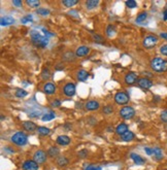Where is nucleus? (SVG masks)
Returning a JSON list of instances; mask_svg holds the SVG:
<instances>
[{"label": "nucleus", "mask_w": 167, "mask_h": 170, "mask_svg": "<svg viewBox=\"0 0 167 170\" xmlns=\"http://www.w3.org/2000/svg\"><path fill=\"white\" fill-rule=\"evenodd\" d=\"M151 68L156 72H165L167 71V61L156 57L151 61Z\"/></svg>", "instance_id": "obj_1"}, {"label": "nucleus", "mask_w": 167, "mask_h": 170, "mask_svg": "<svg viewBox=\"0 0 167 170\" xmlns=\"http://www.w3.org/2000/svg\"><path fill=\"white\" fill-rule=\"evenodd\" d=\"M10 140H12L13 143H15V144H17V145H19V146H24V145H26V144L28 143L27 135L25 134V133H23V132H17V133H15V134L12 136Z\"/></svg>", "instance_id": "obj_2"}, {"label": "nucleus", "mask_w": 167, "mask_h": 170, "mask_svg": "<svg viewBox=\"0 0 167 170\" xmlns=\"http://www.w3.org/2000/svg\"><path fill=\"white\" fill-rule=\"evenodd\" d=\"M120 115L124 120H131L135 115V110L131 106H124L120 110Z\"/></svg>", "instance_id": "obj_3"}, {"label": "nucleus", "mask_w": 167, "mask_h": 170, "mask_svg": "<svg viewBox=\"0 0 167 170\" xmlns=\"http://www.w3.org/2000/svg\"><path fill=\"white\" fill-rule=\"evenodd\" d=\"M158 41H159V39H158L157 36L149 35L143 39L142 44H143V47H146V49H152V47H154L157 45Z\"/></svg>", "instance_id": "obj_4"}, {"label": "nucleus", "mask_w": 167, "mask_h": 170, "mask_svg": "<svg viewBox=\"0 0 167 170\" xmlns=\"http://www.w3.org/2000/svg\"><path fill=\"white\" fill-rule=\"evenodd\" d=\"M47 154L46 152L41 151V149H38V151H36L34 153V155H33V160H34L38 165H40V164H44L47 161Z\"/></svg>", "instance_id": "obj_5"}, {"label": "nucleus", "mask_w": 167, "mask_h": 170, "mask_svg": "<svg viewBox=\"0 0 167 170\" xmlns=\"http://www.w3.org/2000/svg\"><path fill=\"white\" fill-rule=\"evenodd\" d=\"M115 101L117 104L123 105V104H126L129 102V96L124 92H119L115 95Z\"/></svg>", "instance_id": "obj_6"}, {"label": "nucleus", "mask_w": 167, "mask_h": 170, "mask_svg": "<svg viewBox=\"0 0 167 170\" xmlns=\"http://www.w3.org/2000/svg\"><path fill=\"white\" fill-rule=\"evenodd\" d=\"M75 91L76 89H75L74 84H71V83L66 84L63 88V93L65 96H67V97H72V96H74Z\"/></svg>", "instance_id": "obj_7"}, {"label": "nucleus", "mask_w": 167, "mask_h": 170, "mask_svg": "<svg viewBox=\"0 0 167 170\" xmlns=\"http://www.w3.org/2000/svg\"><path fill=\"white\" fill-rule=\"evenodd\" d=\"M38 167L39 165L34 160H27L22 165L23 170H38Z\"/></svg>", "instance_id": "obj_8"}, {"label": "nucleus", "mask_w": 167, "mask_h": 170, "mask_svg": "<svg viewBox=\"0 0 167 170\" xmlns=\"http://www.w3.org/2000/svg\"><path fill=\"white\" fill-rule=\"evenodd\" d=\"M137 84H138V86H139L140 88H142V89H150V88L153 87L152 81L151 79H149V78H146V77L138 78Z\"/></svg>", "instance_id": "obj_9"}, {"label": "nucleus", "mask_w": 167, "mask_h": 170, "mask_svg": "<svg viewBox=\"0 0 167 170\" xmlns=\"http://www.w3.org/2000/svg\"><path fill=\"white\" fill-rule=\"evenodd\" d=\"M33 44H35L36 47H46L47 43H49V38L46 37V36H42V37L35 39V40H32Z\"/></svg>", "instance_id": "obj_10"}, {"label": "nucleus", "mask_w": 167, "mask_h": 170, "mask_svg": "<svg viewBox=\"0 0 167 170\" xmlns=\"http://www.w3.org/2000/svg\"><path fill=\"white\" fill-rule=\"evenodd\" d=\"M90 53V47H86V45H82L78 47L75 51V56L76 57H85Z\"/></svg>", "instance_id": "obj_11"}, {"label": "nucleus", "mask_w": 167, "mask_h": 170, "mask_svg": "<svg viewBox=\"0 0 167 170\" xmlns=\"http://www.w3.org/2000/svg\"><path fill=\"white\" fill-rule=\"evenodd\" d=\"M70 137H68L67 135H60L57 137V139H56V142H57L59 145H68L70 143Z\"/></svg>", "instance_id": "obj_12"}, {"label": "nucleus", "mask_w": 167, "mask_h": 170, "mask_svg": "<svg viewBox=\"0 0 167 170\" xmlns=\"http://www.w3.org/2000/svg\"><path fill=\"white\" fill-rule=\"evenodd\" d=\"M137 81V74L134 72H128L125 76V83L127 85H133Z\"/></svg>", "instance_id": "obj_13"}, {"label": "nucleus", "mask_w": 167, "mask_h": 170, "mask_svg": "<svg viewBox=\"0 0 167 170\" xmlns=\"http://www.w3.org/2000/svg\"><path fill=\"white\" fill-rule=\"evenodd\" d=\"M85 107H86V109L89 110V111H94V110L99 109V103L95 100L88 101L87 103L85 104Z\"/></svg>", "instance_id": "obj_14"}, {"label": "nucleus", "mask_w": 167, "mask_h": 170, "mask_svg": "<svg viewBox=\"0 0 167 170\" xmlns=\"http://www.w3.org/2000/svg\"><path fill=\"white\" fill-rule=\"evenodd\" d=\"M23 127H24V129L26 130V131H29V132H33V131H35V130H37L36 124H34L33 122H31V121L23 122Z\"/></svg>", "instance_id": "obj_15"}, {"label": "nucleus", "mask_w": 167, "mask_h": 170, "mask_svg": "<svg viewBox=\"0 0 167 170\" xmlns=\"http://www.w3.org/2000/svg\"><path fill=\"white\" fill-rule=\"evenodd\" d=\"M130 158L132 159V161L134 162L135 165H142V164L146 163V160H144L142 157H140V156L137 154H134V153H132V154L130 155Z\"/></svg>", "instance_id": "obj_16"}, {"label": "nucleus", "mask_w": 167, "mask_h": 170, "mask_svg": "<svg viewBox=\"0 0 167 170\" xmlns=\"http://www.w3.org/2000/svg\"><path fill=\"white\" fill-rule=\"evenodd\" d=\"M44 92L46 93L47 95H52L56 92V87L55 85L52 83H47L44 86Z\"/></svg>", "instance_id": "obj_17"}, {"label": "nucleus", "mask_w": 167, "mask_h": 170, "mask_svg": "<svg viewBox=\"0 0 167 170\" xmlns=\"http://www.w3.org/2000/svg\"><path fill=\"white\" fill-rule=\"evenodd\" d=\"M127 131H128V126L124 123H121L120 125H118L117 128H116V133H117L118 135H121V136L125 134Z\"/></svg>", "instance_id": "obj_18"}, {"label": "nucleus", "mask_w": 167, "mask_h": 170, "mask_svg": "<svg viewBox=\"0 0 167 170\" xmlns=\"http://www.w3.org/2000/svg\"><path fill=\"white\" fill-rule=\"evenodd\" d=\"M13 23H15V20L12 17H3V18H1L0 20V24H1V26H9V25H13Z\"/></svg>", "instance_id": "obj_19"}, {"label": "nucleus", "mask_w": 167, "mask_h": 170, "mask_svg": "<svg viewBox=\"0 0 167 170\" xmlns=\"http://www.w3.org/2000/svg\"><path fill=\"white\" fill-rule=\"evenodd\" d=\"M153 155H154L155 159L157 161H160L163 159V152H162V149H160V147H154L153 149Z\"/></svg>", "instance_id": "obj_20"}, {"label": "nucleus", "mask_w": 167, "mask_h": 170, "mask_svg": "<svg viewBox=\"0 0 167 170\" xmlns=\"http://www.w3.org/2000/svg\"><path fill=\"white\" fill-rule=\"evenodd\" d=\"M47 156H50L51 158H54V157H57V156L60 154V151H59L58 147L56 146H51L49 149H47Z\"/></svg>", "instance_id": "obj_21"}, {"label": "nucleus", "mask_w": 167, "mask_h": 170, "mask_svg": "<svg viewBox=\"0 0 167 170\" xmlns=\"http://www.w3.org/2000/svg\"><path fill=\"white\" fill-rule=\"evenodd\" d=\"M78 79L80 81H86L88 77H89V73H88L86 70H80L78 71Z\"/></svg>", "instance_id": "obj_22"}, {"label": "nucleus", "mask_w": 167, "mask_h": 170, "mask_svg": "<svg viewBox=\"0 0 167 170\" xmlns=\"http://www.w3.org/2000/svg\"><path fill=\"white\" fill-rule=\"evenodd\" d=\"M121 137H122V139H123L124 141H127V142H129V141H132L133 139H134L135 135H134V133L131 132V131H127L125 134L122 135Z\"/></svg>", "instance_id": "obj_23"}, {"label": "nucleus", "mask_w": 167, "mask_h": 170, "mask_svg": "<svg viewBox=\"0 0 167 170\" xmlns=\"http://www.w3.org/2000/svg\"><path fill=\"white\" fill-rule=\"evenodd\" d=\"M99 4V0H88L86 1V7L88 9H94Z\"/></svg>", "instance_id": "obj_24"}, {"label": "nucleus", "mask_w": 167, "mask_h": 170, "mask_svg": "<svg viewBox=\"0 0 167 170\" xmlns=\"http://www.w3.org/2000/svg\"><path fill=\"white\" fill-rule=\"evenodd\" d=\"M55 118H56V115H55V112H53V111H50V112H47V113H44V115H42L41 120L44 121V122H49V121H52L53 119H55Z\"/></svg>", "instance_id": "obj_25"}, {"label": "nucleus", "mask_w": 167, "mask_h": 170, "mask_svg": "<svg viewBox=\"0 0 167 170\" xmlns=\"http://www.w3.org/2000/svg\"><path fill=\"white\" fill-rule=\"evenodd\" d=\"M63 60L67 62H71L75 60V55L72 52H67L63 55Z\"/></svg>", "instance_id": "obj_26"}, {"label": "nucleus", "mask_w": 167, "mask_h": 170, "mask_svg": "<svg viewBox=\"0 0 167 170\" xmlns=\"http://www.w3.org/2000/svg\"><path fill=\"white\" fill-rule=\"evenodd\" d=\"M68 163H69V161L66 157H58V159H57V164L60 167L67 166L68 165Z\"/></svg>", "instance_id": "obj_27"}, {"label": "nucleus", "mask_w": 167, "mask_h": 170, "mask_svg": "<svg viewBox=\"0 0 167 170\" xmlns=\"http://www.w3.org/2000/svg\"><path fill=\"white\" fill-rule=\"evenodd\" d=\"M37 132L39 135L41 136H47L49 135L51 133V130L49 128H47V127H38L37 128Z\"/></svg>", "instance_id": "obj_28"}, {"label": "nucleus", "mask_w": 167, "mask_h": 170, "mask_svg": "<svg viewBox=\"0 0 167 170\" xmlns=\"http://www.w3.org/2000/svg\"><path fill=\"white\" fill-rule=\"evenodd\" d=\"M78 3V0H63V1H62V4L65 5L66 7H72Z\"/></svg>", "instance_id": "obj_29"}, {"label": "nucleus", "mask_w": 167, "mask_h": 170, "mask_svg": "<svg viewBox=\"0 0 167 170\" xmlns=\"http://www.w3.org/2000/svg\"><path fill=\"white\" fill-rule=\"evenodd\" d=\"M26 4L32 8H37L40 5V1H38V0H27Z\"/></svg>", "instance_id": "obj_30"}, {"label": "nucleus", "mask_w": 167, "mask_h": 170, "mask_svg": "<svg viewBox=\"0 0 167 170\" xmlns=\"http://www.w3.org/2000/svg\"><path fill=\"white\" fill-rule=\"evenodd\" d=\"M116 33V28L114 25H108L106 28V35L108 36V37H112V35Z\"/></svg>", "instance_id": "obj_31"}, {"label": "nucleus", "mask_w": 167, "mask_h": 170, "mask_svg": "<svg viewBox=\"0 0 167 170\" xmlns=\"http://www.w3.org/2000/svg\"><path fill=\"white\" fill-rule=\"evenodd\" d=\"M146 17H148V13H146V11H143V13H140L139 15L137 16V18H136V23H142L143 21H146Z\"/></svg>", "instance_id": "obj_32"}, {"label": "nucleus", "mask_w": 167, "mask_h": 170, "mask_svg": "<svg viewBox=\"0 0 167 170\" xmlns=\"http://www.w3.org/2000/svg\"><path fill=\"white\" fill-rule=\"evenodd\" d=\"M27 95H28V93L25 90L18 89L16 91V97H18V98H24V97H26Z\"/></svg>", "instance_id": "obj_33"}, {"label": "nucleus", "mask_w": 167, "mask_h": 170, "mask_svg": "<svg viewBox=\"0 0 167 170\" xmlns=\"http://www.w3.org/2000/svg\"><path fill=\"white\" fill-rule=\"evenodd\" d=\"M30 36H31V39H32V40H35V39H38V38L42 37L41 34L39 33L38 31H35V30L31 31V32H30Z\"/></svg>", "instance_id": "obj_34"}, {"label": "nucleus", "mask_w": 167, "mask_h": 170, "mask_svg": "<svg viewBox=\"0 0 167 170\" xmlns=\"http://www.w3.org/2000/svg\"><path fill=\"white\" fill-rule=\"evenodd\" d=\"M36 13L40 16H47L51 13V11L47 8H38V9H36Z\"/></svg>", "instance_id": "obj_35"}, {"label": "nucleus", "mask_w": 167, "mask_h": 170, "mask_svg": "<svg viewBox=\"0 0 167 170\" xmlns=\"http://www.w3.org/2000/svg\"><path fill=\"white\" fill-rule=\"evenodd\" d=\"M41 77L42 79H44V81H47V79H49L51 77V73H50V70L47 69V68H44V70H42L41 72Z\"/></svg>", "instance_id": "obj_36"}, {"label": "nucleus", "mask_w": 167, "mask_h": 170, "mask_svg": "<svg viewBox=\"0 0 167 170\" xmlns=\"http://www.w3.org/2000/svg\"><path fill=\"white\" fill-rule=\"evenodd\" d=\"M85 170H102L100 166H96V165H93V164H89V165L85 166Z\"/></svg>", "instance_id": "obj_37"}, {"label": "nucleus", "mask_w": 167, "mask_h": 170, "mask_svg": "<svg viewBox=\"0 0 167 170\" xmlns=\"http://www.w3.org/2000/svg\"><path fill=\"white\" fill-rule=\"evenodd\" d=\"M126 5L129 8H135V7L137 6V3L134 1V0H127V1H126Z\"/></svg>", "instance_id": "obj_38"}, {"label": "nucleus", "mask_w": 167, "mask_h": 170, "mask_svg": "<svg viewBox=\"0 0 167 170\" xmlns=\"http://www.w3.org/2000/svg\"><path fill=\"white\" fill-rule=\"evenodd\" d=\"M32 21H33V20H32V17H31V16H26V17H24V18L21 20V22L23 23V24H26V23L32 22Z\"/></svg>", "instance_id": "obj_39"}, {"label": "nucleus", "mask_w": 167, "mask_h": 170, "mask_svg": "<svg viewBox=\"0 0 167 170\" xmlns=\"http://www.w3.org/2000/svg\"><path fill=\"white\" fill-rule=\"evenodd\" d=\"M160 53L167 57V44H163L162 47H160Z\"/></svg>", "instance_id": "obj_40"}, {"label": "nucleus", "mask_w": 167, "mask_h": 170, "mask_svg": "<svg viewBox=\"0 0 167 170\" xmlns=\"http://www.w3.org/2000/svg\"><path fill=\"white\" fill-rule=\"evenodd\" d=\"M88 156V151L87 149H82V151L78 152V157L80 158H86Z\"/></svg>", "instance_id": "obj_41"}, {"label": "nucleus", "mask_w": 167, "mask_h": 170, "mask_svg": "<svg viewBox=\"0 0 167 170\" xmlns=\"http://www.w3.org/2000/svg\"><path fill=\"white\" fill-rule=\"evenodd\" d=\"M161 120H162L164 123H167V110H164V111H162V113H161L160 115Z\"/></svg>", "instance_id": "obj_42"}, {"label": "nucleus", "mask_w": 167, "mask_h": 170, "mask_svg": "<svg viewBox=\"0 0 167 170\" xmlns=\"http://www.w3.org/2000/svg\"><path fill=\"white\" fill-rule=\"evenodd\" d=\"M103 112L104 113H106V115H109V113H112V107L110 106V105H107L105 106L103 108Z\"/></svg>", "instance_id": "obj_43"}, {"label": "nucleus", "mask_w": 167, "mask_h": 170, "mask_svg": "<svg viewBox=\"0 0 167 170\" xmlns=\"http://www.w3.org/2000/svg\"><path fill=\"white\" fill-rule=\"evenodd\" d=\"M92 37H93V39H94L95 41H97V42H101L103 40L102 37H101V36H99L98 34H92Z\"/></svg>", "instance_id": "obj_44"}, {"label": "nucleus", "mask_w": 167, "mask_h": 170, "mask_svg": "<svg viewBox=\"0 0 167 170\" xmlns=\"http://www.w3.org/2000/svg\"><path fill=\"white\" fill-rule=\"evenodd\" d=\"M60 105H61L60 100H54L52 103H51V106L52 107H60Z\"/></svg>", "instance_id": "obj_45"}, {"label": "nucleus", "mask_w": 167, "mask_h": 170, "mask_svg": "<svg viewBox=\"0 0 167 170\" xmlns=\"http://www.w3.org/2000/svg\"><path fill=\"white\" fill-rule=\"evenodd\" d=\"M13 4L16 5V6L20 7V6H22V5H23V2H22L21 0H13Z\"/></svg>", "instance_id": "obj_46"}, {"label": "nucleus", "mask_w": 167, "mask_h": 170, "mask_svg": "<svg viewBox=\"0 0 167 170\" xmlns=\"http://www.w3.org/2000/svg\"><path fill=\"white\" fill-rule=\"evenodd\" d=\"M144 152H146L149 156L153 155V149H150V147H144Z\"/></svg>", "instance_id": "obj_47"}, {"label": "nucleus", "mask_w": 167, "mask_h": 170, "mask_svg": "<svg viewBox=\"0 0 167 170\" xmlns=\"http://www.w3.org/2000/svg\"><path fill=\"white\" fill-rule=\"evenodd\" d=\"M42 31H44V36H49V37H51V36H54V34L53 33H51V32H49V31H47L46 29H42Z\"/></svg>", "instance_id": "obj_48"}, {"label": "nucleus", "mask_w": 167, "mask_h": 170, "mask_svg": "<svg viewBox=\"0 0 167 170\" xmlns=\"http://www.w3.org/2000/svg\"><path fill=\"white\" fill-rule=\"evenodd\" d=\"M160 37H162V38L166 39V40H167V32H162V33H160Z\"/></svg>", "instance_id": "obj_49"}, {"label": "nucleus", "mask_w": 167, "mask_h": 170, "mask_svg": "<svg viewBox=\"0 0 167 170\" xmlns=\"http://www.w3.org/2000/svg\"><path fill=\"white\" fill-rule=\"evenodd\" d=\"M163 20L164 21H167V9L164 10V13H163Z\"/></svg>", "instance_id": "obj_50"}, {"label": "nucleus", "mask_w": 167, "mask_h": 170, "mask_svg": "<svg viewBox=\"0 0 167 170\" xmlns=\"http://www.w3.org/2000/svg\"><path fill=\"white\" fill-rule=\"evenodd\" d=\"M144 74H146V76H150V77L152 76V73H150V72H144Z\"/></svg>", "instance_id": "obj_51"}, {"label": "nucleus", "mask_w": 167, "mask_h": 170, "mask_svg": "<svg viewBox=\"0 0 167 170\" xmlns=\"http://www.w3.org/2000/svg\"><path fill=\"white\" fill-rule=\"evenodd\" d=\"M163 170H167V169H163Z\"/></svg>", "instance_id": "obj_52"}]
</instances>
